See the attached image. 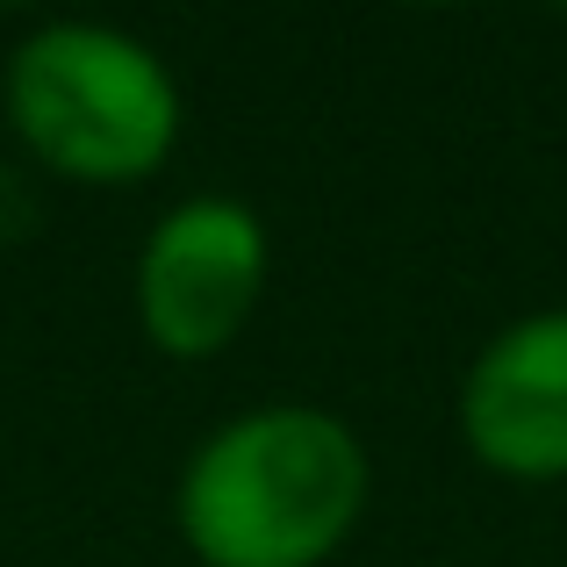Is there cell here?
Listing matches in <instances>:
<instances>
[{
  "mask_svg": "<svg viewBox=\"0 0 567 567\" xmlns=\"http://www.w3.org/2000/svg\"><path fill=\"white\" fill-rule=\"evenodd\" d=\"M374 496L360 431L323 402H251L187 453L173 525L202 567H331Z\"/></svg>",
  "mask_w": 567,
  "mask_h": 567,
  "instance_id": "obj_1",
  "label": "cell"
},
{
  "mask_svg": "<svg viewBox=\"0 0 567 567\" xmlns=\"http://www.w3.org/2000/svg\"><path fill=\"white\" fill-rule=\"evenodd\" d=\"M8 130L72 187H137L181 152L187 101L144 37L86 14L37 22L0 65Z\"/></svg>",
  "mask_w": 567,
  "mask_h": 567,
  "instance_id": "obj_2",
  "label": "cell"
},
{
  "mask_svg": "<svg viewBox=\"0 0 567 567\" xmlns=\"http://www.w3.org/2000/svg\"><path fill=\"white\" fill-rule=\"evenodd\" d=\"M274 280V230L237 194H187L152 223L130 266L137 331L158 360L202 367L245 338Z\"/></svg>",
  "mask_w": 567,
  "mask_h": 567,
  "instance_id": "obj_3",
  "label": "cell"
},
{
  "mask_svg": "<svg viewBox=\"0 0 567 567\" xmlns=\"http://www.w3.org/2000/svg\"><path fill=\"white\" fill-rule=\"evenodd\" d=\"M460 445L503 482H567V309L511 317L460 374Z\"/></svg>",
  "mask_w": 567,
  "mask_h": 567,
  "instance_id": "obj_4",
  "label": "cell"
}]
</instances>
